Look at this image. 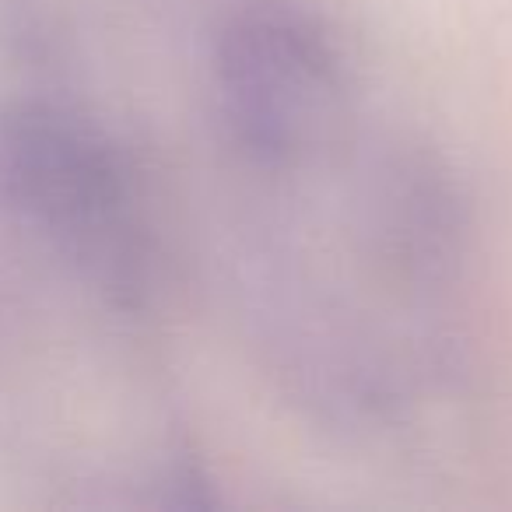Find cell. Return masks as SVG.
I'll list each match as a JSON object with an SVG mask.
<instances>
[{
    "label": "cell",
    "instance_id": "obj_1",
    "mask_svg": "<svg viewBox=\"0 0 512 512\" xmlns=\"http://www.w3.org/2000/svg\"><path fill=\"white\" fill-rule=\"evenodd\" d=\"M214 85L235 148L260 169H295L337 141L348 64L299 0H235L214 43Z\"/></svg>",
    "mask_w": 512,
    "mask_h": 512
}]
</instances>
